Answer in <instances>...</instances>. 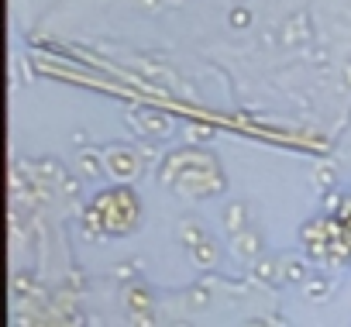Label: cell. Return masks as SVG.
I'll use <instances>...</instances> for the list:
<instances>
[{"label": "cell", "instance_id": "cell-2", "mask_svg": "<svg viewBox=\"0 0 351 327\" xmlns=\"http://www.w3.org/2000/svg\"><path fill=\"white\" fill-rule=\"evenodd\" d=\"M300 241H303L306 258H313V262H330V231H327V214L310 217V221L300 228Z\"/></svg>", "mask_w": 351, "mask_h": 327}, {"label": "cell", "instance_id": "cell-12", "mask_svg": "<svg viewBox=\"0 0 351 327\" xmlns=\"http://www.w3.org/2000/svg\"><path fill=\"white\" fill-rule=\"evenodd\" d=\"M248 21H252V14H248V11H241V8L231 14V25H234V28H245Z\"/></svg>", "mask_w": 351, "mask_h": 327}, {"label": "cell", "instance_id": "cell-6", "mask_svg": "<svg viewBox=\"0 0 351 327\" xmlns=\"http://www.w3.org/2000/svg\"><path fill=\"white\" fill-rule=\"evenodd\" d=\"M193 262L200 265V269H214L217 265V248H214V241H200V245H193Z\"/></svg>", "mask_w": 351, "mask_h": 327}, {"label": "cell", "instance_id": "cell-4", "mask_svg": "<svg viewBox=\"0 0 351 327\" xmlns=\"http://www.w3.org/2000/svg\"><path fill=\"white\" fill-rule=\"evenodd\" d=\"M255 279L265 282V286L282 282L286 279V262H279V258H258L255 262Z\"/></svg>", "mask_w": 351, "mask_h": 327}, {"label": "cell", "instance_id": "cell-3", "mask_svg": "<svg viewBox=\"0 0 351 327\" xmlns=\"http://www.w3.org/2000/svg\"><path fill=\"white\" fill-rule=\"evenodd\" d=\"M104 173L110 180H117V183H131V180L141 176V158H138L134 148H124V145L121 148H110L104 155Z\"/></svg>", "mask_w": 351, "mask_h": 327}, {"label": "cell", "instance_id": "cell-7", "mask_svg": "<svg viewBox=\"0 0 351 327\" xmlns=\"http://www.w3.org/2000/svg\"><path fill=\"white\" fill-rule=\"evenodd\" d=\"M124 303H128L134 313H138V310H141V313L152 310V300H148V293H145L141 286H128V289H124Z\"/></svg>", "mask_w": 351, "mask_h": 327}, {"label": "cell", "instance_id": "cell-5", "mask_svg": "<svg viewBox=\"0 0 351 327\" xmlns=\"http://www.w3.org/2000/svg\"><path fill=\"white\" fill-rule=\"evenodd\" d=\"M258 248H262V241H258V234L255 231H234V252L241 255V258H255L258 255Z\"/></svg>", "mask_w": 351, "mask_h": 327}, {"label": "cell", "instance_id": "cell-11", "mask_svg": "<svg viewBox=\"0 0 351 327\" xmlns=\"http://www.w3.org/2000/svg\"><path fill=\"white\" fill-rule=\"evenodd\" d=\"M303 289H306V293H310L313 300H320V296H327V282H324L320 276H313V279H306V282H303Z\"/></svg>", "mask_w": 351, "mask_h": 327}, {"label": "cell", "instance_id": "cell-1", "mask_svg": "<svg viewBox=\"0 0 351 327\" xmlns=\"http://www.w3.org/2000/svg\"><path fill=\"white\" fill-rule=\"evenodd\" d=\"M141 224V200L128 183H117L110 190H100L83 207V231L90 238L104 234H131Z\"/></svg>", "mask_w": 351, "mask_h": 327}, {"label": "cell", "instance_id": "cell-8", "mask_svg": "<svg viewBox=\"0 0 351 327\" xmlns=\"http://www.w3.org/2000/svg\"><path fill=\"white\" fill-rule=\"evenodd\" d=\"M80 169H83V176H100V162H97L93 152H83L80 155Z\"/></svg>", "mask_w": 351, "mask_h": 327}, {"label": "cell", "instance_id": "cell-9", "mask_svg": "<svg viewBox=\"0 0 351 327\" xmlns=\"http://www.w3.org/2000/svg\"><path fill=\"white\" fill-rule=\"evenodd\" d=\"M286 282H306V265L303 262H286Z\"/></svg>", "mask_w": 351, "mask_h": 327}, {"label": "cell", "instance_id": "cell-10", "mask_svg": "<svg viewBox=\"0 0 351 327\" xmlns=\"http://www.w3.org/2000/svg\"><path fill=\"white\" fill-rule=\"evenodd\" d=\"M183 241H186L190 248H193V245H200V241H204V231H200V224H190V221H186V224H183Z\"/></svg>", "mask_w": 351, "mask_h": 327}]
</instances>
